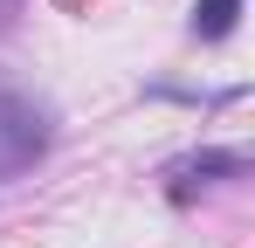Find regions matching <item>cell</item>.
I'll use <instances>...</instances> for the list:
<instances>
[{"label": "cell", "instance_id": "obj_2", "mask_svg": "<svg viewBox=\"0 0 255 248\" xmlns=\"http://www.w3.org/2000/svg\"><path fill=\"white\" fill-rule=\"evenodd\" d=\"M235 172H249V159H242V152H193V159L172 165L166 200H172V207H186V200H193V186H207V179H235Z\"/></svg>", "mask_w": 255, "mask_h": 248}, {"label": "cell", "instance_id": "obj_1", "mask_svg": "<svg viewBox=\"0 0 255 248\" xmlns=\"http://www.w3.org/2000/svg\"><path fill=\"white\" fill-rule=\"evenodd\" d=\"M48 145H55V111L21 97V90H0V179L48 159Z\"/></svg>", "mask_w": 255, "mask_h": 248}, {"label": "cell", "instance_id": "obj_3", "mask_svg": "<svg viewBox=\"0 0 255 248\" xmlns=\"http://www.w3.org/2000/svg\"><path fill=\"white\" fill-rule=\"evenodd\" d=\"M242 21V0H193V41H228Z\"/></svg>", "mask_w": 255, "mask_h": 248}]
</instances>
